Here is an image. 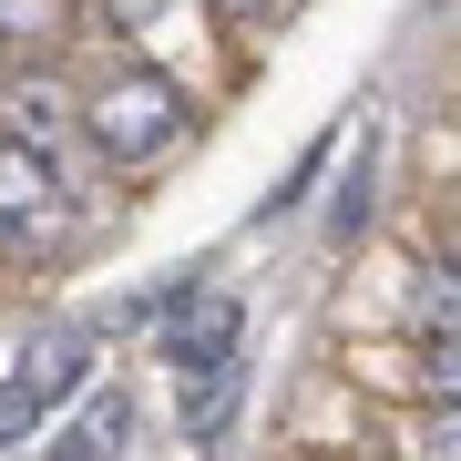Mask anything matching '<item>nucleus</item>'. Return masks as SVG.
I'll return each mask as SVG.
<instances>
[{"mask_svg":"<svg viewBox=\"0 0 461 461\" xmlns=\"http://www.w3.org/2000/svg\"><path fill=\"white\" fill-rule=\"evenodd\" d=\"M236 390H247L236 369H215L205 390H185V430H195V441H226V420H236Z\"/></svg>","mask_w":461,"mask_h":461,"instance_id":"nucleus-7","label":"nucleus"},{"mask_svg":"<svg viewBox=\"0 0 461 461\" xmlns=\"http://www.w3.org/2000/svg\"><path fill=\"white\" fill-rule=\"evenodd\" d=\"M32 430H41V400L21 390V379H0V451H11V441H32Z\"/></svg>","mask_w":461,"mask_h":461,"instance_id":"nucleus-8","label":"nucleus"},{"mask_svg":"<svg viewBox=\"0 0 461 461\" xmlns=\"http://www.w3.org/2000/svg\"><path fill=\"white\" fill-rule=\"evenodd\" d=\"M123 420H133V411H123V390H93V400H83V430H72L51 461H103V451L123 441Z\"/></svg>","mask_w":461,"mask_h":461,"instance_id":"nucleus-6","label":"nucleus"},{"mask_svg":"<svg viewBox=\"0 0 461 461\" xmlns=\"http://www.w3.org/2000/svg\"><path fill=\"white\" fill-rule=\"evenodd\" d=\"M411 461H451V411L441 420H411Z\"/></svg>","mask_w":461,"mask_h":461,"instance_id":"nucleus-9","label":"nucleus"},{"mask_svg":"<svg viewBox=\"0 0 461 461\" xmlns=\"http://www.w3.org/2000/svg\"><path fill=\"white\" fill-rule=\"evenodd\" d=\"M93 144L113 154V165H144V154H165L175 133H185V93L165 83V72H123V83H103L93 93Z\"/></svg>","mask_w":461,"mask_h":461,"instance_id":"nucleus-1","label":"nucleus"},{"mask_svg":"<svg viewBox=\"0 0 461 461\" xmlns=\"http://www.w3.org/2000/svg\"><path fill=\"white\" fill-rule=\"evenodd\" d=\"M0 123H11V144L51 154V133L72 123V93H62V83H11V93H0Z\"/></svg>","mask_w":461,"mask_h":461,"instance_id":"nucleus-5","label":"nucleus"},{"mask_svg":"<svg viewBox=\"0 0 461 461\" xmlns=\"http://www.w3.org/2000/svg\"><path fill=\"white\" fill-rule=\"evenodd\" d=\"M11 379H21V390L41 400V411H51V400H62V390H83V379H93V348L72 339V329H51V339H41V348H32V359H21Z\"/></svg>","mask_w":461,"mask_h":461,"instance_id":"nucleus-4","label":"nucleus"},{"mask_svg":"<svg viewBox=\"0 0 461 461\" xmlns=\"http://www.w3.org/2000/svg\"><path fill=\"white\" fill-rule=\"evenodd\" d=\"M236 339H247V308H236L226 287H175V297H165V329H154L165 369H185V379L236 369Z\"/></svg>","mask_w":461,"mask_h":461,"instance_id":"nucleus-3","label":"nucleus"},{"mask_svg":"<svg viewBox=\"0 0 461 461\" xmlns=\"http://www.w3.org/2000/svg\"><path fill=\"white\" fill-rule=\"evenodd\" d=\"M72 236V185L51 154L32 144H0V247L11 257H32V247H62Z\"/></svg>","mask_w":461,"mask_h":461,"instance_id":"nucleus-2","label":"nucleus"}]
</instances>
